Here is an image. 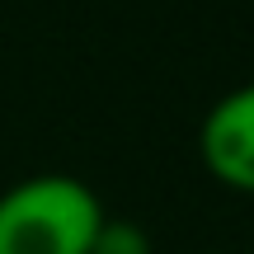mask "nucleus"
<instances>
[{
  "instance_id": "obj_1",
  "label": "nucleus",
  "mask_w": 254,
  "mask_h": 254,
  "mask_svg": "<svg viewBox=\"0 0 254 254\" xmlns=\"http://www.w3.org/2000/svg\"><path fill=\"white\" fill-rule=\"evenodd\" d=\"M104 202L75 174H33L0 193V254H90Z\"/></svg>"
},
{
  "instance_id": "obj_2",
  "label": "nucleus",
  "mask_w": 254,
  "mask_h": 254,
  "mask_svg": "<svg viewBox=\"0 0 254 254\" xmlns=\"http://www.w3.org/2000/svg\"><path fill=\"white\" fill-rule=\"evenodd\" d=\"M198 155L217 184L254 198V80L207 109L198 127Z\"/></svg>"
},
{
  "instance_id": "obj_3",
  "label": "nucleus",
  "mask_w": 254,
  "mask_h": 254,
  "mask_svg": "<svg viewBox=\"0 0 254 254\" xmlns=\"http://www.w3.org/2000/svg\"><path fill=\"white\" fill-rule=\"evenodd\" d=\"M90 254H151V236H146L136 221L104 217V226H99V236H94Z\"/></svg>"
}]
</instances>
